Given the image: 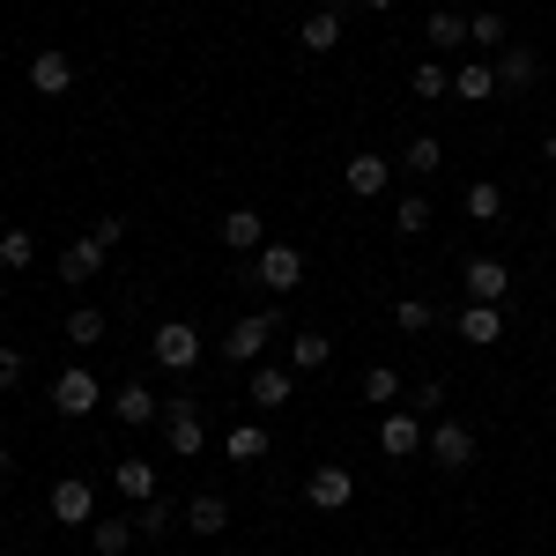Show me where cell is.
I'll use <instances>...</instances> for the list:
<instances>
[{
    "instance_id": "cell-25",
    "label": "cell",
    "mask_w": 556,
    "mask_h": 556,
    "mask_svg": "<svg viewBox=\"0 0 556 556\" xmlns=\"http://www.w3.org/2000/svg\"><path fill=\"white\" fill-rule=\"evenodd\" d=\"M460 208H468V223H497V215H505V193H497V178H475L468 193H460Z\"/></svg>"
},
{
    "instance_id": "cell-17",
    "label": "cell",
    "mask_w": 556,
    "mask_h": 556,
    "mask_svg": "<svg viewBox=\"0 0 556 556\" xmlns=\"http://www.w3.org/2000/svg\"><path fill=\"white\" fill-rule=\"evenodd\" d=\"M298 45H304V52H334V45H342V8L319 0V8L298 23Z\"/></svg>"
},
{
    "instance_id": "cell-18",
    "label": "cell",
    "mask_w": 556,
    "mask_h": 556,
    "mask_svg": "<svg viewBox=\"0 0 556 556\" xmlns=\"http://www.w3.org/2000/svg\"><path fill=\"white\" fill-rule=\"evenodd\" d=\"M460 342H475V349L505 342V304H468L460 312Z\"/></svg>"
},
{
    "instance_id": "cell-30",
    "label": "cell",
    "mask_w": 556,
    "mask_h": 556,
    "mask_svg": "<svg viewBox=\"0 0 556 556\" xmlns=\"http://www.w3.org/2000/svg\"><path fill=\"white\" fill-rule=\"evenodd\" d=\"M430 45H438V52L468 45V15H460V8H430Z\"/></svg>"
},
{
    "instance_id": "cell-27",
    "label": "cell",
    "mask_w": 556,
    "mask_h": 556,
    "mask_svg": "<svg viewBox=\"0 0 556 556\" xmlns=\"http://www.w3.org/2000/svg\"><path fill=\"white\" fill-rule=\"evenodd\" d=\"M430 193H401V201H393V230H401V238H424L430 230Z\"/></svg>"
},
{
    "instance_id": "cell-38",
    "label": "cell",
    "mask_w": 556,
    "mask_h": 556,
    "mask_svg": "<svg viewBox=\"0 0 556 556\" xmlns=\"http://www.w3.org/2000/svg\"><path fill=\"white\" fill-rule=\"evenodd\" d=\"M89 238H97V245H119V238H127V215H97Z\"/></svg>"
},
{
    "instance_id": "cell-37",
    "label": "cell",
    "mask_w": 556,
    "mask_h": 556,
    "mask_svg": "<svg viewBox=\"0 0 556 556\" xmlns=\"http://www.w3.org/2000/svg\"><path fill=\"white\" fill-rule=\"evenodd\" d=\"M23 371H30V356H23L15 342H0V393H8V386H23Z\"/></svg>"
},
{
    "instance_id": "cell-29",
    "label": "cell",
    "mask_w": 556,
    "mask_h": 556,
    "mask_svg": "<svg viewBox=\"0 0 556 556\" xmlns=\"http://www.w3.org/2000/svg\"><path fill=\"white\" fill-rule=\"evenodd\" d=\"M408 89H416L424 104H445V97H453V67H445V60H424V67L408 75Z\"/></svg>"
},
{
    "instance_id": "cell-2",
    "label": "cell",
    "mask_w": 556,
    "mask_h": 556,
    "mask_svg": "<svg viewBox=\"0 0 556 556\" xmlns=\"http://www.w3.org/2000/svg\"><path fill=\"white\" fill-rule=\"evenodd\" d=\"M104 401H112V393L97 386V371H89V364H67V371L52 379V408H60L67 424H83V416H97Z\"/></svg>"
},
{
    "instance_id": "cell-22",
    "label": "cell",
    "mask_w": 556,
    "mask_h": 556,
    "mask_svg": "<svg viewBox=\"0 0 556 556\" xmlns=\"http://www.w3.org/2000/svg\"><path fill=\"white\" fill-rule=\"evenodd\" d=\"M186 527H193L201 542H215V534L230 527V497H215V490H201V497L186 505Z\"/></svg>"
},
{
    "instance_id": "cell-31",
    "label": "cell",
    "mask_w": 556,
    "mask_h": 556,
    "mask_svg": "<svg viewBox=\"0 0 556 556\" xmlns=\"http://www.w3.org/2000/svg\"><path fill=\"white\" fill-rule=\"evenodd\" d=\"M104 327H112V319H104L97 304H75V312H67V342H83V349L104 342Z\"/></svg>"
},
{
    "instance_id": "cell-15",
    "label": "cell",
    "mask_w": 556,
    "mask_h": 556,
    "mask_svg": "<svg viewBox=\"0 0 556 556\" xmlns=\"http://www.w3.org/2000/svg\"><path fill=\"white\" fill-rule=\"evenodd\" d=\"M215 230H223V245H230V253H245V260L267 245V223H260V208H230Z\"/></svg>"
},
{
    "instance_id": "cell-44",
    "label": "cell",
    "mask_w": 556,
    "mask_h": 556,
    "mask_svg": "<svg viewBox=\"0 0 556 556\" xmlns=\"http://www.w3.org/2000/svg\"><path fill=\"white\" fill-rule=\"evenodd\" d=\"M549 223H556V208H549Z\"/></svg>"
},
{
    "instance_id": "cell-41",
    "label": "cell",
    "mask_w": 556,
    "mask_h": 556,
    "mask_svg": "<svg viewBox=\"0 0 556 556\" xmlns=\"http://www.w3.org/2000/svg\"><path fill=\"white\" fill-rule=\"evenodd\" d=\"M356 8H364V15H386V8H393V0H356Z\"/></svg>"
},
{
    "instance_id": "cell-6",
    "label": "cell",
    "mask_w": 556,
    "mask_h": 556,
    "mask_svg": "<svg viewBox=\"0 0 556 556\" xmlns=\"http://www.w3.org/2000/svg\"><path fill=\"white\" fill-rule=\"evenodd\" d=\"M149 356H156L164 371H193V364H201V327H186V319H164V327L149 334Z\"/></svg>"
},
{
    "instance_id": "cell-13",
    "label": "cell",
    "mask_w": 556,
    "mask_h": 556,
    "mask_svg": "<svg viewBox=\"0 0 556 556\" xmlns=\"http://www.w3.org/2000/svg\"><path fill=\"white\" fill-rule=\"evenodd\" d=\"M342 186L356 193V201H379L386 186H393V164H386L379 149H356V156L342 164Z\"/></svg>"
},
{
    "instance_id": "cell-28",
    "label": "cell",
    "mask_w": 556,
    "mask_h": 556,
    "mask_svg": "<svg viewBox=\"0 0 556 556\" xmlns=\"http://www.w3.org/2000/svg\"><path fill=\"white\" fill-rule=\"evenodd\" d=\"M327 364H334V342H327V334H319V327H312V334H298V342H290V371H327Z\"/></svg>"
},
{
    "instance_id": "cell-24",
    "label": "cell",
    "mask_w": 556,
    "mask_h": 556,
    "mask_svg": "<svg viewBox=\"0 0 556 556\" xmlns=\"http://www.w3.org/2000/svg\"><path fill=\"white\" fill-rule=\"evenodd\" d=\"M438 164H445V149H438V134H416V141L401 149V172H408V178H438Z\"/></svg>"
},
{
    "instance_id": "cell-16",
    "label": "cell",
    "mask_w": 556,
    "mask_h": 556,
    "mask_svg": "<svg viewBox=\"0 0 556 556\" xmlns=\"http://www.w3.org/2000/svg\"><path fill=\"white\" fill-rule=\"evenodd\" d=\"M542 83V52H527V45H505V52H497V89H534Z\"/></svg>"
},
{
    "instance_id": "cell-7",
    "label": "cell",
    "mask_w": 556,
    "mask_h": 556,
    "mask_svg": "<svg viewBox=\"0 0 556 556\" xmlns=\"http://www.w3.org/2000/svg\"><path fill=\"white\" fill-rule=\"evenodd\" d=\"M304 497H312V513H349V497H356V475L342 460H319V468L304 475Z\"/></svg>"
},
{
    "instance_id": "cell-5",
    "label": "cell",
    "mask_w": 556,
    "mask_h": 556,
    "mask_svg": "<svg viewBox=\"0 0 556 556\" xmlns=\"http://www.w3.org/2000/svg\"><path fill=\"white\" fill-rule=\"evenodd\" d=\"M424 453H430V460H438L445 475H468V468H475V430H468V424H453V416H430Z\"/></svg>"
},
{
    "instance_id": "cell-43",
    "label": "cell",
    "mask_w": 556,
    "mask_h": 556,
    "mask_svg": "<svg viewBox=\"0 0 556 556\" xmlns=\"http://www.w3.org/2000/svg\"><path fill=\"white\" fill-rule=\"evenodd\" d=\"M0 304H8V267H0Z\"/></svg>"
},
{
    "instance_id": "cell-10",
    "label": "cell",
    "mask_w": 556,
    "mask_h": 556,
    "mask_svg": "<svg viewBox=\"0 0 556 556\" xmlns=\"http://www.w3.org/2000/svg\"><path fill=\"white\" fill-rule=\"evenodd\" d=\"M45 505H52L60 527H89V519H97V490H89V475H60Z\"/></svg>"
},
{
    "instance_id": "cell-40",
    "label": "cell",
    "mask_w": 556,
    "mask_h": 556,
    "mask_svg": "<svg viewBox=\"0 0 556 556\" xmlns=\"http://www.w3.org/2000/svg\"><path fill=\"white\" fill-rule=\"evenodd\" d=\"M8 475H15V453H8V445H0V482H8Z\"/></svg>"
},
{
    "instance_id": "cell-19",
    "label": "cell",
    "mask_w": 556,
    "mask_h": 556,
    "mask_svg": "<svg viewBox=\"0 0 556 556\" xmlns=\"http://www.w3.org/2000/svg\"><path fill=\"white\" fill-rule=\"evenodd\" d=\"M453 97L490 104V97H497V60H468V67H453Z\"/></svg>"
},
{
    "instance_id": "cell-33",
    "label": "cell",
    "mask_w": 556,
    "mask_h": 556,
    "mask_svg": "<svg viewBox=\"0 0 556 556\" xmlns=\"http://www.w3.org/2000/svg\"><path fill=\"white\" fill-rule=\"evenodd\" d=\"M468 45H482V52H505V15H497V8H475V15H468Z\"/></svg>"
},
{
    "instance_id": "cell-3",
    "label": "cell",
    "mask_w": 556,
    "mask_h": 556,
    "mask_svg": "<svg viewBox=\"0 0 556 556\" xmlns=\"http://www.w3.org/2000/svg\"><path fill=\"white\" fill-rule=\"evenodd\" d=\"M164 445H172L178 460H193V453L208 445V424H201V393H172V401H164Z\"/></svg>"
},
{
    "instance_id": "cell-20",
    "label": "cell",
    "mask_w": 556,
    "mask_h": 556,
    "mask_svg": "<svg viewBox=\"0 0 556 556\" xmlns=\"http://www.w3.org/2000/svg\"><path fill=\"white\" fill-rule=\"evenodd\" d=\"M112 245H97V238H75V245H60V282H89L97 267H104Z\"/></svg>"
},
{
    "instance_id": "cell-8",
    "label": "cell",
    "mask_w": 556,
    "mask_h": 556,
    "mask_svg": "<svg viewBox=\"0 0 556 556\" xmlns=\"http://www.w3.org/2000/svg\"><path fill=\"white\" fill-rule=\"evenodd\" d=\"M30 89H38V97H67V89H75V52H67V45H38V52H30Z\"/></svg>"
},
{
    "instance_id": "cell-32",
    "label": "cell",
    "mask_w": 556,
    "mask_h": 556,
    "mask_svg": "<svg viewBox=\"0 0 556 556\" xmlns=\"http://www.w3.org/2000/svg\"><path fill=\"white\" fill-rule=\"evenodd\" d=\"M223 453L253 468V460H267V430H260V424H238V430H230V438H223Z\"/></svg>"
},
{
    "instance_id": "cell-4",
    "label": "cell",
    "mask_w": 556,
    "mask_h": 556,
    "mask_svg": "<svg viewBox=\"0 0 556 556\" xmlns=\"http://www.w3.org/2000/svg\"><path fill=\"white\" fill-rule=\"evenodd\" d=\"M238 282H260V290H298V282H304V253H298V245H282V238H267Z\"/></svg>"
},
{
    "instance_id": "cell-34",
    "label": "cell",
    "mask_w": 556,
    "mask_h": 556,
    "mask_svg": "<svg viewBox=\"0 0 556 556\" xmlns=\"http://www.w3.org/2000/svg\"><path fill=\"white\" fill-rule=\"evenodd\" d=\"M393 327H401V334H430V327H438V304L430 298H401L393 304Z\"/></svg>"
},
{
    "instance_id": "cell-36",
    "label": "cell",
    "mask_w": 556,
    "mask_h": 556,
    "mask_svg": "<svg viewBox=\"0 0 556 556\" xmlns=\"http://www.w3.org/2000/svg\"><path fill=\"white\" fill-rule=\"evenodd\" d=\"M30 260H38V238H30V230H0V267H8V275L30 267Z\"/></svg>"
},
{
    "instance_id": "cell-1",
    "label": "cell",
    "mask_w": 556,
    "mask_h": 556,
    "mask_svg": "<svg viewBox=\"0 0 556 556\" xmlns=\"http://www.w3.org/2000/svg\"><path fill=\"white\" fill-rule=\"evenodd\" d=\"M282 327H290V319H282L275 304H267V312H245V319H230V334H223L215 349H223V364H230V371H253L260 356H267V342H275Z\"/></svg>"
},
{
    "instance_id": "cell-23",
    "label": "cell",
    "mask_w": 556,
    "mask_h": 556,
    "mask_svg": "<svg viewBox=\"0 0 556 556\" xmlns=\"http://www.w3.org/2000/svg\"><path fill=\"white\" fill-rule=\"evenodd\" d=\"M89 549H97V556H127V549H134V513L89 519Z\"/></svg>"
},
{
    "instance_id": "cell-14",
    "label": "cell",
    "mask_w": 556,
    "mask_h": 556,
    "mask_svg": "<svg viewBox=\"0 0 556 556\" xmlns=\"http://www.w3.org/2000/svg\"><path fill=\"white\" fill-rule=\"evenodd\" d=\"M112 416H119V424H134V430H141V424H164V393H149L141 379H127L119 393H112Z\"/></svg>"
},
{
    "instance_id": "cell-42",
    "label": "cell",
    "mask_w": 556,
    "mask_h": 556,
    "mask_svg": "<svg viewBox=\"0 0 556 556\" xmlns=\"http://www.w3.org/2000/svg\"><path fill=\"white\" fill-rule=\"evenodd\" d=\"M542 156H549V164H556V127H549V141H542Z\"/></svg>"
},
{
    "instance_id": "cell-26",
    "label": "cell",
    "mask_w": 556,
    "mask_h": 556,
    "mask_svg": "<svg viewBox=\"0 0 556 556\" xmlns=\"http://www.w3.org/2000/svg\"><path fill=\"white\" fill-rule=\"evenodd\" d=\"M178 505H164V497H149V505H134V534H141V542H156V534H172L178 527Z\"/></svg>"
},
{
    "instance_id": "cell-11",
    "label": "cell",
    "mask_w": 556,
    "mask_h": 556,
    "mask_svg": "<svg viewBox=\"0 0 556 556\" xmlns=\"http://www.w3.org/2000/svg\"><path fill=\"white\" fill-rule=\"evenodd\" d=\"M379 453H386V460H416V453H424V424H416V408H386V416H379Z\"/></svg>"
},
{
    "instance_id": "cell-9",
    "label": "cell",
    "mask_w": 556,
    "mask_h": 556,
    "mask_svg": "<svg viewBox=\"0 0 556 556\" xmlns=\"http://www.w3.org/2000/svg\"><path fill=\"white\" fill-rule=\"evenodd\" d=\"M290 393H298V371H290V364H267V356H260L253 371H245V401H253L260 416H267V408H282Z\"/></svg>"
},
{
    "instance_id": "cell-12",
    "label": "cell",
    "mask_w": 556,
    "mask_h": 556,
    "mask_svg": "<svg viewBox=\"0 0 556 556\" xmlns=\"http://www.w3.org/2000/svg\"><path fill=\"white\" fill-rule=\"evenodd\" d=\"M460 290H468V304H505V290H513V275H505V260L475 253L468 267H460Z\"/></svg>"
},
{
    "instance_id": "cell-35",
    "label": "cell",
    "mask_w": 556,
    "mask_h": 556,
    "mask_svg": "<svg viewBox=\"0 0 556 556\" xmlns=\"http://www.w3.org/2000/svg\"><path fill=\"white\" fill-rule=\"evenodd\" d=\"M364 401H371V408H393V401H401V371H393V364H371V371H364Z\"/></svg>"
},
{
    "instance_id": "cell-39",
    "label": "cell",
    "mask_w": 556,
    "mask_h": 556,
    "mask_svg": "<svg viewBox=\"0 0 556 556\" xmlns=\"http://www.w3.org/2000/svg\"><path fill=\"white\" fill-rule=\"evenodd\" d=\"M438 401H445V386H438V379L416 386V408H424V416H438Z\"/></svg>"
},
{
    "instance_id": "cell-21",
    "label": "cell",
    "mask_w": 556,
    "mask_h": 556,
    "mask_svg": "<svg viewBox=\"0 0 556 556\" xmlns=\"http://www.w3.org/2000/svg\"><path fill=\"white\" fill-rule=\"evenodd\" d=\"M112 490H119L127 505H149V497H156V468H149V460H112Z\"/></svg>"
}]
</instances>
